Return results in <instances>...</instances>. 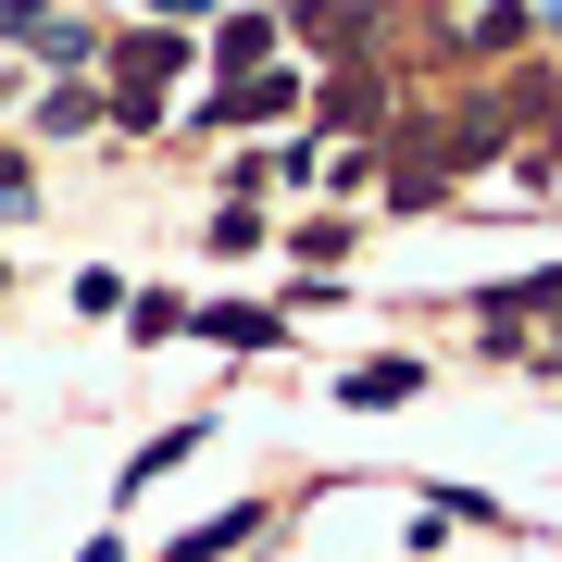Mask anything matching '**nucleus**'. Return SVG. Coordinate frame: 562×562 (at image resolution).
Masks as SVG:
<instances>
[{
	"label": "nucleus",
	"instance_id": "obj_1",
	"mask_svg": "<svg viewBox=\"0 0 562 562\" xmlns=\"http://www.w3.org/2000/svg\"><path fill=\"white\" fill-rule=\"evenodd\" d=\"M288 113H313V76H301V63H262V76H213L201 88V125H213V138H262V125H288Z\"/></svg>",
	"mask_w": 562,
	"mask_h": 562
},
{
	"label": "nucleus",
	"instance_id": "obj_2",
	"mask_svg": "<svg viewBox=\"0 0 562 562\" xmlns=\"http://www.w3.org/2000/svg\"><path fill=\"white\" fill-rule=\"evenodd\" d=\"M276 25H288V50H325V63H350L362 38H375V0H276Z\"/></svg>",
	"mask_w": 562,
	"mask_h": 562
},
{
	"label": "nucleus",
	"instance_id": "obj_3",
	"mask_svg": "<svg viewBox=\"0 0 562 562\" xmlns=\"http://www.w3.org/2000/svg\"><path fill=\"white\" fill-rule=\"evenodd\" d=\"M101 25H88V0H50L38 25H25V63H50V76H101Z\"/></svg>",
	"mask_w": 562,
	"mask_h": 562
},
{
	"label": "nucleus",
	"instance_id": "obj_4",
	"mask_svg": "<svg viewBox=\"0 0 562 562\" xmlns=\"http://www.w3.org/2000/svg\"><path fill=\"white\" fill-rule=\"evenodd\" d=\"M101 76L113 88H176L188 76V25H125V38L101 50Z\"/></svg>",
	"mask_w": 562,
	"mask_h": 562
},
{
	"label": "nucleus",
	"instance_id": "obj_5",
	"mask_svg": "<svg viewBox=\"0 0 562 562\" xmlns=\"http://www.w3.org/2000/svg\"><path fill=\"white\" fill-rule=\"evenodd\" d=\"M188 338H213V350H288V313L276 301H188Z\"/></svg>",
	"mask_w": 562,
	"mask_h": 562
},
{
	"label": "nucleus",
	"instance_id": "obj_6",
	"mask_svg": "<svg viewBox=\"0 0 562 562\" xmlns=\"http://www.w3.org/2000/svg\"><path fill=\"white\" fill-rule=\"evenodd\" d=\"M387 125V76H325L313 88V138H375Z\"/></svg>",
	"mask_w": 562,
	"mask_h": 562
},
{
	"label": "nucleus",
	"instance_id": "obj_7",
	"mask_svg": "<svg viewBox=\"0 0 562 562\" xmlns=\"http://www.w3.org/2000/svg\"><path fill=\"white\" fill-rule=\"evenodd\" d=\"M401 401H425V362H413V350L350 362V375H338V413H401Z\"/></svg>",
	"mask_w": 562,
	"mask_h": 562
},
{
	"label": "nucleus",
	"instance_id": "obj_8",
	"mask_svg": "<svg viewBox=\"0 0 562 562\" xmlns=\"http://www.w3.org/2000/svg\"><path fill=\"white\" fill-rule=\"evenodd\" d=\"M201 438H213V413H176V425H162L150 450H125V475H113V501H138V487H162V475H176L188 450H201Z\"/></svg>",
	"mask_w": 562,
	"mask_h": 562
},
{
	"label": "nucleus",
	"instance_id": "obj_9",
	"mask_svg": "<svg viewBox=\"0 0 562 562\" xmlns=\"http://www.w3.org/2000/svg\"><path fill=\"white\" fill-rule=\"evenodd\" d=\"M38 138H113V101L88 76H50L38 88Z\"/></svg>",
	"mask_w": 562,
	"mask_h": 562
},
{
	"label": "nucleus",
	"instance_id": "obj_10",
	"mask_svg": "<svg viewBox=\"0 0 562 562\" xmlns=\"http://www.w3.org/2000/svg\"><path fill=\"white\" fill-rule=\"evenodd\" d=\"M276 50H288V25H276V13H225V25H213V76H262Z\"/></svg>",
	"mask_w": 562,
	"mask_h": 562
},
{
	"label": "nucleus",
	"instance_id": "obj_11",
	"mask_svg": "<svg viewBox=\"0 0 562 562\" xmlns=\"http://www.w3.org/2000/svg\"><path fill=\"white\" fill-rule=\"evenodd\" d=\"M250 538H262V501H225L213 525H188V538L162 550V562H225V550H250Z\"/></svg>",
	"mask_w": 562,
	"mask_h": 562
},
{
	"label": "nucleus",
	"instance_id": "obj_12",
	"mask_svg": "<svg viewBox=\"0 0 562 562\" xmlns=\"http://www.w3.org/2000/svg\"><path fill=\"white\" fill-rule=\"evenodd\" d=\"M525 38H538V0H475V25H462V50H487V63L525 50Z\"/></svg>",
	"mask_w": 562,
	"mask_h": 562
},
{
	"label": "nucleus",
	"instance_id": "obj_13",
	"mask_svg": "<svg viewBox=\"0 0 562 562\" xmlns=\"http://www.w3.org/2000/svg\"><path fill=\"white\" fill-rule=\"evenodd\" d=\"M125 338H188V301H176V288H125Z\"/></svg>",
	"mask_w": 562,
	"mask_h": 562
},
{
	"label": "nucleus",
	"instance_id": "obj_14",
	"mask_svg": "<svg viewBox=\"0 0 562 562\" xmlns=\"http://www.w3.org/2000/svg\"><path fill=\"white\" fill-rule=\"evenodd\" d=\"M501 138H513V113H501V101H462V113H450V162H487Z\"/></svg>",
	"mask_w": 562,
	"mask_h": 562
},
{
	"label": "nucleus",
	"instance_id": "obj_15",
	"mask_svg": "<svg viewBox=\"0 0 562 562\" xmlns=\"http://www.w3.org/2000/svg\"><path fill=\"white\" fill-rule=\"evenodd\" d=\"M201 238H213V262H250V250H262V213H250V201H213Z\"/></svg>",
	"mask_w": 562,
	"mask_h": 562
},
{
	"label": "nucleus",
	"instance_id": "obj_16",
	"mask_svg": "<svg viewBox=\"0 0 562 562\" xmlns=\"http://www.w3.org/2000/svg\"><path fill=\"white\" fill-rule=\"evenodd\" d=\"M288 250H301V262H325V276H338V250H350V213H325V225H288Z\"/></svg>",
	"mask_w": 562,
	"mask_h": 562
},
{
	"label": "nucleus",
	"instance_id": "obj_17",
	"mask_svg": "<svg viewBox=\"0 0 562 562\" xmlns=\"http://www.w3.org/2000/svg\"><path fill=\"white\" fill-rule=\"evenodd\" d=\"M0 213H38V162L25 150H0Z\"/></svg>",
	"mask_w": 562,
	"mask_h": 562
},
{
	"label": "nucleus",
	"instance_id": "obj_18",
	"mask_svg": "<svg viewBox=\"0 0 562 562\" xmlns=\"http://www.w3.org/2000/svg\"><path fill=\"white\" fill-rule=\"evenodd\" d=\"M50 0H0V50H25V25H38Z\"/></svg>",
	"mask_w": 562,
	"mask_h": 562
},
{
	"label": "nucleus",
	"instance_id": "obj_19",
	"mask_svg": "<svg viewBox=\"0 0 562 562\" xmlns=\"http://www.w3.org/2000/svg\"><path fill=\"white\" fill-rule=\"evenodd\" d=\"M150 25H201V13H225V0H138Z\"/></svg>",
	"mask_w": 562,
	"mask_h": 562
},
{
	"label": "nucleus",
	"instance_id": "obj_20",
	"mask_svg": "<svg viewBox=\"0 0 562 562\" xmlns=\"http://www.w3.org/2000/svg\"><path fill=\"white\" fill-rule=\"evenodd\" d=\"M76 562H125V525H101V538H88V550H76Z\"/></svg>",
	"mask_w": 562,
	"mask_h": 562
},
{
	"label": "nucleus",
	"instance_id": "obj_21",
	"mask_svg": "<svg viewBox=\"0 0 562 562\" xmlns=\"http://www.w3.org/2000/svg\"><path fill=\"white\" fill-rule=\"evenodd\" d=\"M538 38H562V0H538Z\"/></svg>",
	"mask_w": 562,
	"mask_h": 562
}]
</instances>
